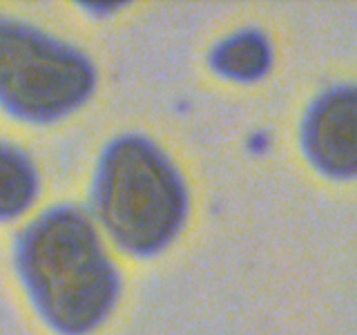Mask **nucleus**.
Listing matches in <instances>:
<instances>
[{"label":"nucleus","mask_w":357,"mask_h":335,"mask_svg":"<svg viewBox=\"0 0 357 335\" xmlns=\"http://www.w3.org/2000/svg\"><path fill=\"white\" fill-rule=\"evenodd\" d=\"M11 257L31 308L54 333H92L116 304L119 271L81 208L43 210L16 234Z\"/></svg>","instance_id":"obj_1"},{"label":"nucleus","mask_w":357,"mask_h":335,"mask_svg":"<svg viewBox=\"0 0 357 335\" xmlns=\"http://www.w3.org/2000/svg\"><path fill=\"white\" fill-rule=\"evenodd\" d=\"M92 208L121 251L150 257L181 230L188 195L165 152L141 134H121L100 152Z\"/></svg>","instance_id":"obj_2"},{"label":"nucleus","mask_w":357,"mask_h":335,"mask_svg":"<svg viewBox=\"0 0 357 335\" xmlns=\"http://www.w3.org/2000/svg\"><path fill=\"white\" fill-rule=\"evenodd\" d=\"M96 70L87 56L29 22L0 18V107L11 119L47 126L92 96Z\"/></svg>","instance_id":"obj_3"},{"label":"nucleus","mask_w":357,"mask_h":335,"mask_svg":"<svg viewBox=\"0 0 357 335\" xmlns=\"http://www.w3.org/2000/svg\"><path fill=\"white\" fill-rule=\"evenodd\" d=\"M304 150L317 170L331 177L357 174V87L319 96L304 121Z\"/></svg>","instance_id":"obj_4"},{"label":"nucleus","mask_w":357,"mask_h":335,"mask_svg":"<svg viewBox=\"0 0 357 335\" xmlns=\"http://www.w3.org/2000/svg\"><path fill=\"white\" fill-rule=\"evenodd\" d=\"M38 197V170L18 145L0 141V223L18 219Z\"/></svg>","instance_id":"obj_5"},{"label":"nucleus","mask_w":357,"mask_h":335,"mask_svg":"<svg viewBox=\"0 0 357 335\" xmlns=\"http://www.w3.org/2000/svg\"><path fill=\"white\" fill-rule=\"evenodd\" d=\"M271 45L266 36L255 29H245L223 40L212 50L210 65L212 70L221 76L232 78V81H257L261 78L268 67H271Z\"/></svg>","instance_id":"obj_6"}]
</instances>
